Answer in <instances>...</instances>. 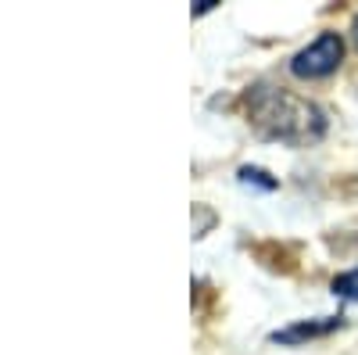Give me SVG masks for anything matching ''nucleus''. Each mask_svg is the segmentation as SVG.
Listing matches in <instances>:
<instances>
[{
	"instance_id": "f257e3e1",
	"label": "nucleus",
	"mask_w": 358,
	"mask_h": 355,
	"mask_svg": "<svg viewBox=\"0 0 358 355\" xmlns=\"http://www.w3.org/2000/svg\"><path fill=\"white\" fill-rule=\"evenodd\" d=\"M244 108H248L251 126L265 140H276L287 147H315L326 137V130H330V123H326V115L315 101L287 90V86H276V83L248 86Z\"/></svg>"
},
{
	"instance_id": "f03ea898",
	"label": "nucleus",
	"mask_w": 358,
	"mask_h": 355,
	"mask_svg": "<svg viewBox=\"0 0 358 355\" xmlns=\"http://www.w3.org/2000/svg\"><path fill=\"white\" fill-rule=\"evenodd\" d=\"M344 62V40L341 33H319L308 47H301L290 57V72L297 79H326Z\"/></svg>"
},
{
	"instance_id": "7ed1b4c3",
	"label": "nucleus",
	"mask_w": 358,
	"mask_h": 355,
	"mask_svg": "<svg viewBox=\"0 0 358 355\" xmlns=\"http://www.w3.org/2000/svg\"><path fill=\"white\" fill-rule=\"evenodd\" d=\"M344 327V316H315V319H297L290 323V327H280L268 334V341L273 344H283V348H301L308 341H322V337H330Z\"/></svg>"
},
{
	"instance_id": "20e7f679",
	"label": "nucleus",
	"mask_w": 358,
	"mask_h": 355,
	"mask_svg": "<svg viewBox=\"0 0 358 355\" xmlns=\"http://www.w3.org/2000/svg\"><path fill=\"white\" fill-rule=\"evenodd\" d=\"M236 180H241V183H255V187H262V190H276L280 187V180H276V176H268L265 169H258V165H241V169H236Z\"/></svg>"
},
{
	"instance_id": "39448f33",
	"label": "nucleus",
	"mask_w": 358,
	"mask_h": 355,
	"mask_svg": "<svg viewBox=\"0 0 358 355\" xmlns=\"http://www.w3.org/2000/svg\"><path fill=\"white\" fill-rule=\"evenodd\" d=\"M334 294L337 298H344V302H358V265L355 270H348V273H341V277H334Z\"/></svg>"
},
{
	"instance_id": "423d86ee",
	"label": "nucleus",
	"mask_w": 358,
	"mask_h": 355,
	"mask_svg": "<svg viewBox=\"0 0 358 355\" xmlns=\"http://www.w3.org/2000/svg\"><path fill=\"white\" fill-rule=\"evenodd\" d=\"M204 11H212V0H201V4L194 8V15H204Z\"/></svg>"
},
{
	"instance_id": "0eeeda50",
	"label": "nucleus",
	"mask_w": 358,
	"mask_h": 355,
	"mask_svg": "<svg viewBox=\"0 0 358 355\" xmlns=\"http://www.w3.org/2000/svg\"><path fill=\"white\" fill-rule=\"evenodd\" d=\"M351 40H355V47H358V18H355V25H351Z\"/></svg>"
}]
</instances>
